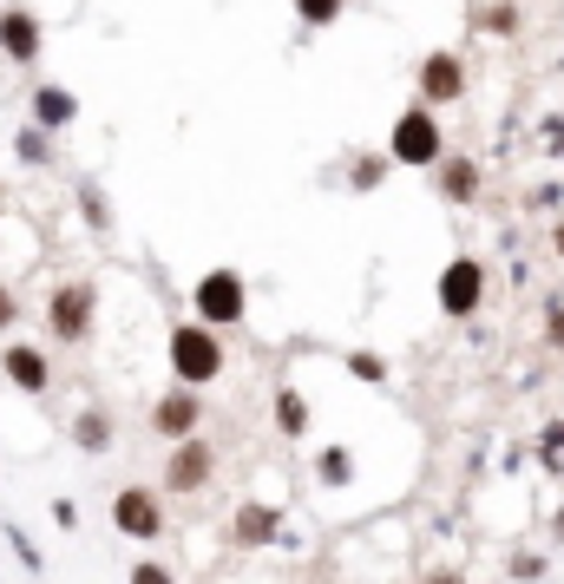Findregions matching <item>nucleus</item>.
<instances>
[{
  "label": "nucleus",
  "instance_id": "obj_4",
  "mask_svg": "<svg viewBox=\"0 0 564 584\" xmlns=\"http://www.w3.org/2000/svg\"><path fill=\"white\" fill-rule=\"evenodd\" d=\"M486 290H493V270L480 263V256H446L440 263V283H433V295H440V315L446 322H473L480 315V302H486Z\"/></svg>",
  "mask_w": 564,
  "mask_h": 584
},
{
  "label": "nucleus",
  "instance_id": "obj_14",
  "mask_svg": "<svg viewBox=\"0 0 564 584\" xmlns=\"http://www.w3.org/2000/svg\"><path fill=\"white\" fill-rule=\"evenodd\" d=\"M0 374H7L20 394H47V387H53V367H47V355H40L33 342H7V349H0Z\"/></svg>",
  "mask_w": 564,
  "mask_h": 584
},
{
  "label": "nucleus",
  "instance_id": "obj_10",
  "mask_svg": "<svg viewBox=\"0 0 564 584\" xmlns=\"http://www.w3.org/2000/svg\"><path fill=\"white\" fill-rule=\"evenodd\" d=\"M216 473V446L211 440H184V446H171V460H164V493H204Z\"/></svg>",
  "mask_w": 564,
  "mask_h": 584
},
{
  "label": "nucleus",
  "instance_id": "obj_32",
  "mask_svg": "<svg viewBox=\"0 0 564 584\" xmlns=\"http://www.w3.org/2000/svg\"><path fill=\"white\" fill-rule=\"evenodd\" d=\"M532 198H538V204H545V211H558V204H564V184H552V178H545V184H538V191H532Z\"/></svg>",
  "mask_w": 564,
  "mask_h": 584
},
{
  "label": "nucleus",
  "instance_id": "obj_22",
  "mask_svg": "<svg viewBox=\"0 0 564 584\" xmlns=\"http://www.w3.org/2000/svg\"><path fill=\"white\" fill-rule=\"evenodd\" d=\"M13 158H20V164H33V171H40V164H53V132L20 125V132H13Z\"/></svg>",
  "mask_w": 564,
  "mask_h": 584
},
{
  "label": "nucleus",
  "instance_id": "obj_20",
  "mask_svg": "<svg viewBox=\"0 0 564 584\" xmlns=\"http://www.w3.org/2000/svg\"><path fill=\"white\" fill-rule=\"evenodd\" d=\"M0 538H7V552L20 558V572H33V578H47V552L27 538V525L20 518H0Z\"/></svg>",
  "mask_w": 564,
  "mask_h": 584
},
{
  "label": "nucleus",
  "instance_id": "obj_18",
  "mask_svg": "<svg viewBox=\"0 0 564 584\" xmlns=\"http://www.w3.org/2000/svg\"><path fill=\"white\" fill-rule=\"evenodd\" d=\"M525 27V13L512 7V0H486V7H473V33H486V40H512Z\"/></svg>",
  "mask_w": 564,
  "mask_h": 584
},
{
  "label": "nucleus",
  "instance_id": "obj_2",
  "mask_svg": "<svg viewBox=\"0 0 564 584\" xmlns=\"http://www.w3.org/2000/svg\"><path fill=\"white\" fill-rule=\"evenodd\" d=\"M387 158L407 164V171H440V158H446V125H440V112L414 99V105L387 125Z\"/></svg>",
  "mask_w": 564,
  "mask_h": 584
},
{
  "label": "nucleus",
  "instance_id": "obj_9",
  "mask_svg": "<svg viewBox=\"0 0 564 584\" xmlns=\"http://www.w3.org/2000/svg\"><path fill=\"white\" fill-rule=\"evenodd\" d=\"M112 525H119L125 538L151 545V538H164V500H158L151 486H119V493H112Z\"/></svg>",
  "mask_w": 564,
  "mask_h": 584
},
{
  "label": "nucleus",
  "instance_id": "obj_8",
  "mask_svg": "<svg viewBox=\"0 0 564 584\" xmlns=\"http://www.w3.org/2000/svg\"><path fill=\"white\" fill-rule=\"evenodd\" d=\"M198 427H204V394L198 387H164L151 401V434L158 440L184 446V440H198Z\"/></svg>",
  "mask_w": 564,
  "mask_h": 584
},
{
  "label": "nucleus",
  "instance_id": "obj_16",
  "mask_svg": "<svg viewBox=\"0 0 564 584\" xmlns=\"http://www.w3.org/2000/svg\"><path fill=\"white\" fill-rule=\"evenodd\" d=\"M112 440H119V427H112V407H85V414H72V446H79V453H92V460H99Z\"/></svg>",
  "mask_w": 564,
  "mask_h": 584
},
{
  "label": "nucleus",
  "instance_id": "obj_13",
  "mask_svg": "<svg viewBox=\"0 0 564 584\" xmlns=\"http://www.w3.org/2000/svg\"><path fill=\"white\" fill-rule=\"evenodd\" d=\"M72 119H79V92L72 85H33V99H27V125H40V132H67Z\"/></svg>",
  "mask_w": 564,
  "mask_h": 584
},
{
  "label": "nucleus",
  "instance_id": "obj_24",
  "mask_svg": "<svg viewBox=\"0 0 564 584\" xmlns=\"http://www.w3.org/2000/svg\"><path fill=\"white\" fill-rule=\"evenodd\" d=\"M342 367H349L354 381H367V387H387V355H374V349H349Z\"/></svg>",
  "mask_w": 564,
  "mask_h": 584
},
{
  "label": "nucleus",
  "instance_id": "obj_3",
  "mask_svg": "<svg viewBox=\"0 0 564 584\" xmlns=\"http://www.w3.org/2000/svg\"><path fill=\"white\" fill-rule=\"evenodd\" d=\"M191 309H198V322L204 329H243V315H250V283H243V270H230V263H216L204 270L198 283H191Z\"/></svg>",
  "mask_w": 564,
  "mask_h": 584
},
{
  "label": "nucleus",
  "instance_id": "obj_34",
  "mask_svg": "<svg viewBox=\"0 0 564 584\" xmlns=\"http://www.w3.org/2000/svg\"><path fill=\"white\" fill-rule=\"evenodd\" d=\"M552 243H558V256H564V218H558V223H552Z\"/></svg>",
  "mask_w": 564,
  "mask_h": 584
},
{
  "label": "nucleus",
  "instance_id": "obj_11",
  "mask_svg": "<svg viewBox=\"0 0 564 584\" xmlns=\"http://www.w3.org/2000/svg\"><path fill=\"white\" fill-rule=\"evenodd\" d=\"M40 47H47L40 13H33V7H7V13H0V53H7L13 67H40Z\"/></svg>",
  "mask_w": 564,
  "mask_h": 584
},
{
  "label": "nucleus",
  "instance_id": "obj_6",
  "mask_svg": "<svg viewBox=\"0 0 564 584\" xmlns=\"http://www.w3.org/2000/svg\"><path fill=\"white\" fill-rule=\"evenodd\" d=\"M466 85H473V73H466V60H460V53H446V47L421 53V67H414V92H421V105L446 112V105H460V99H466Z\"/></svg>",
  "mask_w": 564,
  "mask_h": 584
},
{
  "label": "nucleus",
  "instance_id": "obj_29",
  "mask_svg": "<svg viewBox=\"0 0 564 584\" xmlns=\"http://www.w3.org/2000/svg\"><path fill=\"white\" fill-rule=\"evenodd\" d=\"M538 139H545V151H552V158H564V112H552V119L538 125Z\"/></svg>",
  "mask_w": 564,
  "mask_h": 584
},
{
  "label": "nucleus",
  "instance_id": "obj_17",
  "mask_svg": "<svg viewBox=\"0 0 564 584\" xmlns=\"http://www.w3.org/2000/svg\"><path fill=\"white\" fill-rule=\"evenodd\" d=\"M315 486H329V493H349L354 486V453L342 446V440L315 453Z\"/></svg>",
  "mask_w": 564,
  "mask_h": 584
},
{
  "label": "nucleus",
  "instance_id": "obj_23",
  "mask_svg": "<svg viewBox=\"0 0 564 584\" xmlns=\"http://www.w3.org/2000/svg\"><path fill=\"white\" fill-rule=\"evenodd\" d=\"M387 164H394L387 151H361V158H354V164H349V184H354V191H381V178H387Z\"/></svg>",
  "mask_w": 564,
  "mask_h": 584
},
{
  "label": "nucleus",
  "instance_id": "obj_5",
  "mask_svg": "<svg viewBox=\"0 0 564 584\" xmlns=\"http://www.w3.org/2000/svg\"><path fill=\"white\" fill-rule=\"evenodd\" d=\"M92 315H99V283H85V276H72L47 295V335L67 342V349L92 342Z\"/></svg>",
  "mask_w": 564,
  "mask_h": 584
},
{
  "label": "nucleus",
  "instance_id": "obj_26",
  "mask_svg": "<svg viewBox=\"0 0 564 584\" xmlns=\"http://www.w3.org/2000/svg\"><path fill=\"white\" fill-rule=\"evenodd\" d=\"M349 13V0H295V20L302 27H335Z\"/></svg>",
  "mask_w": 564,
  "mask_h": 584
},
{
  "label": "nucleus",
  "instance_id": "obj_19",
  "mask_svg": "<svg viewBox=\"0 0 564 584\" xmlns=\"http://www.w3.org/2000/svg\"><path fill=\"white\" fill-rule=\"evenodd\" d=\"M270 414H276L282 440H309V401H302V387H276Z\"/></svg>",
  "mask_w": 564,
  "mask_h": 584
},
{
  "label": "nucleus",
  "instance_id": "obj_33",
  "mask_svg": "<svg viewBox=\"0 0 564 584\" xmlns=\"http://www.w3.org/2000/svg\"><path fill=\"white\" fill-rule=\"evenodd\" d=\"M421 584H466V572H453V565H446V572H426Z\"/></svg>",
  "mask_w": 564,
  "mask_h": 584
},
{
  "label": "nucleus",
  "instance_id": "obj_28",
  "mask_svg": "<svg viewBox=\"0 0 564 584\" xmlns=\"http://www.w3.org/2000/svg\"><path fill=\"white\" fill-rule=\"evenodd\" d=\"M125 584H178V572H171V565H158V558H139Z\"/></svg>",
  "mask_w": 564,
  "mask_h": 584
},
{
  "label": "nucleus",
  "instance_id": "obj_1",
  "mask_svg": "<svg viewBox=\"0 0 564 584\" xmlns=\"http://www.w3.org/2000/svg\"><path fill=\"white\" fill-rule=\"evenodd\" d=\"M164 355H171L178 387H211V381H223V367H230L223 335L204 329V322H178V329H171V342H164Z\"/></svg>",
  "mask_w": 564,
  "mask_h": 584
},
{
  "label": "nucleus",
  "instance_id": "obj_27",
  "mask_svg": "<svg viewBox=\"0 0 564 584\" xmlns=\"http://www.w3.org/2000/svg\"><path fill=\"white\" fill-rule=\"evenodd\" d=\"M545 349L564 355V295H545Z\"/></svg>",
  "mask_w": 564,
  "mask_h": 584
},
{
  "label": "nucleus",
  "instance_id": "obj_15",
  "mask_svg": "<svg viewBox=\"0 0 564 584\" xmlns=\"http://www.w3.org/2000/svg\"><path fill=\"white\" fill-rule=\"evenodd\" d=\"M72 204H79V218H85V230L92 236H112V198L99 191V178H72Z\"/></svg>",
  "mask_w": 564,
  "mask_h": 584
},
{
  "label": "nucleus",
  "instance_id": "obj_30",
  "mask_svg": "<svg viewBox=\"0 0 564 584\" xmlns=\"http://www.w3.org/2000/svg\"><path fill=\"white\" fill-rule=\"evenodd\" d=\"M7 329H20V295L0 283V335H7Z\"/></svg>",
  "mask_w": 564,
  "mask_h": 584
},
{
  "label": "nucleus",
  "instance_id": "obj_25",
  "mask_svg": "<svg viewBox=\"0 0 564 584\" xmlns=\"http://www.w3.org/2000/svg\"><path fill=\"white\" fill-rule=\"evenodd\" d=\"M532 453H538V466H545V473H564V421H545V434H538Z\"/></svg>",
  "mask_w": 564,
  "mask_h": 584
},
{
  "label": "nucleus",
  "instance_id": "obj_35",
  "mask_svg": "<svg viewBox=\"0 0 564 584\" xmlns=\"http://www.w3.org/2000/svg\"><path fill=\"white\" fill-rule=\"evenodd\" d=\"M552 538H558V545H564V512H558V518H552Z\"/></svg>",
  "mask_w": 564,
  "mask_h": 584
},
{
  "label": "nucleus",
  "instance_id": "obj_31",
  "mask_svg": "<svg viewBox=\"0 0 564 584\" xmlns=\"http://www.w3.org/2000/svg\"><path fill=\"white\" fill-rule=\"evenodd\" d=\"M53 525H60V532H79V500L60 493V500H53Z\"/></svg>",
  "mask_w": 564,
  "mask_h": 584
},
{
  "label": "nucleus",
  "instance_id": "obj_21",
  "mask_svg": "<svg viewBox=\"0 0 564 584\" xmlns=\"http://www.w3.org/2000/svg\"><path fill=\"white\" fill-rule=\"evenodd\" d=\"M505 578H512V584H545V578H552V552H538V545H518V552L505 558Z\"/></svg>",
  "mask_w": 564,
  "mask_h": 584
},
{
  "label": "nucleus",
  "instance_id": "obj_12",
  "mask_svg": "<svg viewBox=\"0 0 564 584\" xmlns=\"http://www.w3.org/2000/svg\"><path fill=\"white\" fill-rule=\"evenodd\" d=\"M433 184H440V198L446 204H480V191H486V171H480V158H466V151H446L440 158V171H433Z\"/></svg>",
  "mask_w": 564,
  "mask_h": 584
},
{
  "label": "nucleus",
  "instance_id": "obj_7",
  "mask_svg": "<svg viewBox=\"0 0 564 584\" xmlns=\"http://www.w3.org/2000/svg\"><path fill=\"white\" fill-rule=\"evenodd\" d=\"M230 545L236 552H270V545H295V532H289V518H282V506H270V500H243V506L230 512Z\"/></svg>",
  "mask_w": 564,
  "mask_h": 584
}]
</instances>
